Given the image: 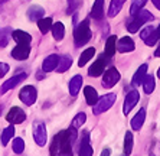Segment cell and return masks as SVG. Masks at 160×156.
I'll list each match as a JSON object with an SVG mask.
<instances>
[{
  "instance_id": "cell-26",
  "label": "cell",
  "mask_w": 160,
  "mask_h": 156,
  "mask_svg": "<svg viewBox=\"0 0 160 156\" xmlns=\"http://www.w3.org/2000/svg\"><path fill=\"white\" fill-rule=\"evenodd\" d=\"M124 3H126V0H111L110 9H108V18H114V16L118 15Z\"/></svg>"
},
{
  "instance_id": "cell-36",
  "label": "cell",
  "mask_w": 160,
  "mask_h": 156,
  "mask_svg": "<svg viewBox=\"0 0 160 156\" xmlns=\"http://www.w3.org/2000/svg\"><path fill=\"white\" fill-rule=\"evenodd\" d=\"M157 41H159V36H157V30L154 29V30L152 32V34H150L149 36H147V38L144 39V44H146V45H149V46H153V45L156 44Z\"/></svg>"
},
{
  "instance_id": "cell-11",
  "label": "cell",
  "mask_w": 160,
  "mask_h": 156,
  "mask_svg": "<svg viewBox=\"0 0 160 156\" xmlns=\"http://www.w3.org/2000/svg\"><path fill=\"white\" fill-rule=\"evenodd\" d=\"M6 120L12 124H20L26 120V113L23 112L20 107H12L9 110L8 116H6Z\"/></svg>"
},
{
  "instance_id": "cell-28",
  "label": "cell",
  "mask_w": 160,
  "mask_h": 156,
  "mask_svg": "<svg viewBox=\"0 0 160 156\" xmlns=\"http://www.w3.org/2000/svg\"><path fill=\"white\" fill-rule=\"evenodd\" d=\"M52 19L51 18H41L38 20V28L41 30V34H48L52 28Z\"/></svg>"
},
{
  "instance_id": "cell-2",
  "label": "cell",
  "mask_w": 160,
  "mask_h": 156,
  "mask_svg": "<svg viewBox=\"0 0 160 156\" xmlns=\"http://www.w3.org/2000/svg\"><path fill=\"white\" fill-rule=\"evenodd\" d=\"M153 19H154V16L150 13V10L142 9V10L137 12L136 15H131V19L127 22V30H128L130 34H136L144 23L152 22Z\"/></svg>"
},
{
  "instance_id": "cell-24",
  "label": "cell",
  "mask_w": 160,
  "mask_h": 156,
  "mask_svg": "<svg viewBox=\"0 0 160 156\" xmlns=\"http://www.w3.org/2000/svg\"><path fill=\"white\" fill-rule=\"evenodd\" d=\"M71 65H72V58L69 55L59 56V62H58V65H56V71L62 74V72H65V71L69 70Z\"/></svg>"
},
{
  "instance_id": "cell-35",
  "label": "cell",
  "mask_w": 160,
  "mask_h": 156,
  "mask_svg": "<svg viewBox=\"0 0 160 156\" xmlns=\"http://www.w3.org/2000/svg\"><path fill=\"white\" fill-rule=\"evenodd\" d=\"M10 29L6 28V29H0V48H4L8 45L9 39H10Z\"/></svg>"
},
{
  "instance_id": "cell-33",
  "label": "cell",
  "mask_w": 160,
  "mask_h": 156,
  "mask_svg": "<svg viewBox=\"0 0 160 156\" xmlns=\"http://www.w3.org/2000/svg\"><path fill=\"white\" fill-rule=\"evenodd\" d=\"M146 3H147V0H133L131 8H130V15H136L137 12H140L144 8Z\"/></svg>"
},
{
  "instance_id": "cell-5",
  "label": "cell",
  "mask_w": 160,
  "mask_h": 156,
  "mask_svg": "<svg viewBox=\"0 0 160 156\" xmlns=\"http://www.w3.org/2000/svg\"><path fill=\"white\" fill-rule=\"evenodd\" d=\"M120 78H121V75H120V72H118L117 68H114V67L108 68V70L104 72V77H102V81H101V86L104 87V88H112V87L120 81Z\"/></svg>"
},
{
  "instance_id": "cell-22",
  "label": "cell",
  "mask_w": 160,
  "mask_h": 156,
  "mask_svg": "<svg viewBox=\"0 0 160 156\" xmlns=\"http://www.w3.org/2000/svg\"><path fill=\"white\" fill-rule=\"evenodd\" d=\"M91 16L95 20H101V19L104 18V0H95V3L92 4Z\"/></svg>"
},
{
  "instance_id": "cell-30",
  "label": "cell",
  "mask_w": 160,
  "mask_h": 156,
  "mask_svg": "<svg viewBox=\"0 0 160 156\" xmlns=\"http://www.w3.org/2000/svg\"><path fill=\"white\" fill-rule=\"evenodd\" d=\"M15 136V127H13V124L12 126H9V127H6V129L2 132V145L3 146H6L9 143V142L12 140V138Z\"/></svg>"
},
{
  "instance_id": "cell-10",
  "label": "cell",
  "mask_w": 160,
  "mask_h": 156,
  "mask_svg": "<svg viewBox=\"0 0 160 156\" xmlns=\"http://www.w3.org/2000/svg\"><path fill=\"white\" fill-rule=\"evenodd\" d=\"M138 100H140V94H138V91H136V90H131L130 93H127L126 98H124V107H123V113L124 114H128V113L133 110L134 107H136V104L138 103Z\"/></svg>"
},
{
  "instance_id": "cell-34",
  "label": "cell",
  "mask_w": 160,
  "mask_h": 156,
  "mask_svg": "<svg viewBox=\"0 0 160 156\" xmlns=\"http://www.w3.org/2000/svg\"><path fill=\"white\" fill-rule=\"evenodd\" d=\"M23 150H25V142H23V139L16 138L15 140H13V152H15L16 155H22Z\"/></svg>"
},
{
  "instance_id": "cell-3",
  "label": "cell",
  "mask_w": 160,
  "mask_h": 156,
  "mask_svg": "<svg viewBox=\"0 0 160 156\" xmlns=\"http://www.w3.org/2000/svg\"><path fill=\"white\" fill-rule=\"evenodd\" d=\"M91 39V29H89L88 19L82 20L74 30V42L77 46H84Z\"/></svg>"
},
{
  "instance_id": "cell-38",
  "label": "cell",
  "mask_w": 160,
  "mask_h": 156,
  "mask_svg": "<svg viewBox=\"0 0 160 156\" xmlns=\"http://www.w3.org/2000/svg\"><path fill=\"white\" fill-rule=\"evenodd\" d=\"M157 36H159V46H157V49H156V52H154V55L156 56H160V25H159V28H157Z\"/></svg>"
},
{
  "instance_id": "cell-23",
  "label": "cell",
  "mask_w": 160,
  "mask_h": 156,
  "mask_svg": "<svg viewBox=\"0 0 160 156\" xmlns=\"http://www.w3.org/2000/svg\"><path fill=\"white\" fill-rule=\"evenodd\" d=\"M12 38L16 41V44H30L32 42V36L25 30H13Z\"/></svg>"
},
{
  "instance_id": "cell-13",
  "label": "cell",
  "mask_w": 160,
  "mask_h": 156,
  "mask_svg": "<svg viewBox=\"0 0 160 156\" xmlns=\"http://www.w3.org/2000/svg\"><path fill=\"white\" fill-rule=\"evenodd\" d=\"M79 156H92L94 150L89 145V133L84 132L82 133V139H81V145H79Z\"/></svg>"
},
{
  "instance_id": "cell-16",
  "label": "cell",
  "mask_w": 160,
  "mask_h": 156,
  "mask_svg": "<svg viewBox=\"0 0 160 156\" xmlns=\"http://www.w3.org/2000/svg\"><path fill=\"white\" fill-rule=\"evenodd\" d=\"M45 15V9L39 4H32L29 9H28V18L32 22H38L41 18H43Z\"/></svg>"
},
{
  "instance_id": "cell-8",
  "label": "cell",
  "mask_w": 160,
  "mask_h": 156,
  "mask_svg": "<svg viewBox=\"0 0 160 156\" xmlns=\"http://www.w3.org/2000/svg\"><path fill=\"white\" fill-rule=\"evenodd\" d=\"M107 58L108 56L102 54L97 61H94L92 65H91L88 70L89 77H100L101 74H104V70H105V67H107Z\"/></svg>"
},
{
  "instance_id": "cell-15",
  "label": "cell",
  "mask_w": 160,
  "mask_h": 156,
  "mask_svg": "<svg viewBox=\"0 0 160 156\" xmlns=\"http://www.w3.org/2000/svg\"><path fill=\"white\" fill-rule=\"evenodd\" d=\"M59 62V56L56 55V54H52V55L46 56L42 62V71L43 72H51V71L56 70V65Z\"/></svg>"
},
{
  "instance_id": "cell-31",
  "label": "cell",
  "mask_w": 160,
  "mask_h": 156,
  "mask_svg": "<svg viewBox=\"0 0 160 156\" xmlns=\"http://www.w3.org/2000/svg\"><path fill=\"white\" fill-rule=\"evenodd\" d=\"M133 150V133L127 132L124 138V155H130Z\"/></svg>"
},
{
  "instance_id": "cell-42",
  "label": "cell",
  "mask_w": 160,
  "mask_h": 156,
  "mask_svg": "<svg viewBox=\"0 0 160 156\" xmlns=\"http://www.w3.org/2000/svg\"><path fill=\"white\" fill-rule=\"evenodd\" d=\"M157 77L160 78V67H159V70H157Z\"/></svg>"
},
{
  "instance_id": "cell-29",
  "label": "cell",
  "mask_w": 160,
  "mask_h": 156,
  "mask_svg": "<svg viewBox=\"0 0 160 156\" xmlns=\"http://www.w3.org/2000/svg\"><path fill=\"white\" fill-rule=\"evenodd\" d=\"M95 55V48H88L85 49V51L81 54V56H79V61H78V65L79 67H84L88 61H91V58Z\"/></svg>"
},
{
  "instance_id": "cell-27",
  "label": "cell",
  "mask_w": 160,
  "mask_h": 156,
  "mask_svg": "<svg viewBox=\"0 0 160 156\" xmlns=\"http://www.w3.org/2000/svg\"><path fill=\"white\" fill-rule=\"evenodd\" d=\"M143 90H144L146 94H152L154 91V87H156V81H154V77L152 74H147L144 78V81H143Z\"/></svg>"
},
{
  "instance_id": "cell-39",
  "label": "cell",
  "mask_w": 160,
  "mask_h": 156,
  "mask_svg": "<svg viewBox=\"0 0 160 156\" xmlns=\"http://www.w3.org/2000/svg\"><path fill=\"white\" fill-rule=\"evenodd\" d=\"M152 3L156 6V9H159L160 10V0H152Z\"/></svg>"
},
{
  "instance_id": "cell-32",
  "label": "cell",
  "mask_w": 160,
  "mask_h": 156,
  "mask_svg": "<svg viewBox=\"0 0 160 156\" xmlns=\"http://www.w3.org/2000/svg\"><path fill=\"white\" fill-rule=\"evenodd\" d=\"M85 122H87V116H85V113H78V114H77V116L74 117V120H72L71 126H72V127H75V129H79V127H81Z\"/></svg>"
},
{
  "instance_id": "cell-4",
  "label": "cell",
  "mask_w": 160,
  "mask_h": 156,
  "mask_svg": "<svg viewBox=\"0 0 160 156\" xmlns=\"http://www.w3.org/2000/svg\"><path fill=\"white\" fill-rule=\"evenodd\" d=\"M117 100V96L114 93H110V94H105L104 97H98L97 103L92 106V113L95 116H100L104 112H107V110H110V108L112 107V104L116 103Z\"/></svg>"
},
{
  "instance_id": "cell-1",
  "label": "cell",
  "mask_w": 160,
  "mask_h": 156,
  "mask_svg": "<svg viewBox=\"0 0 160 156\" xmlns=\"http://www.w3.org/2000/svg\"><path fill=\"white\" fill-rule=\"evenodd\" d=\"M75 142L72 140L71 133L69 130H61L58 134H55L52 143H51V148H49V153L52 156L56 155H65V156H71L72 155V145Z\"/></svg>"
},
{
  "instance_id": "cell-40",
  "label": "cell",
  "mask_w": 160,
  "mask_h": 156,
  "mask_svg": "<svg viewBox=\"0 0 160 156\" xmlns=\"http://www.w3.org/2000/svg\"><path fill=\"white\" fill-rule=\"evenodd\" d=\"M108 156L110 155V149H105V150H102V152H101V156Z\"/></svg>"
},
{
  "instance_id": "cell-6",
  "label": "cell",
  "mask_w": 160,
  "mask_h": 156,
  "mask_svg": "<svg viewBox=\"0 0 160 156\" xmlns=\"http://www.w3.org/2000/svg\"><path fill=\"white\" fill-rule=\"evenodd\" d=\"M33 140L38 146H45L46 145V140H48V132H46V127L42 122H36L33 123Z\"/></svg>"
},
{
  "instance_id": "cell-14",
  "label": "cell",
  "mask_w": 160,
  "mask_h": 156,
  "mask_svg": "<svg viewBox=\"0 0 160 156\" xmlns=\"http://www.w3.org/2000/svg\"><path fill=\"white\" fill-rule=\"evenodd\" d=\"M134 49H136V45H134V41L130 36H124L117 41V51L121 52V54L131 52V51H134Z\"/></svg>"
},
{
  "instance_id": "cell-37",
  "label": "cell",
  "mask_w": 160,
  "mask_h": 156,
  "mask_svg": "<svg viewBox=\"0 0 160 156\" xmlns=\"http://www.w3.org/2000/svg\"><path fill=\"white\" fill-rule=\"evenodd\" d=\"M9 70H10V68H9V65H8V64L0 62V78H3L4 75L8 74V72H9Z\"/></svg>"
},
{
  "instance_id": "cell-19",
  "label": "cell",
  "mask_w": 160,
  "mask_h": 156,
  "mask_svg": "<svg viewBox=\"0 0 160 156\" xmlns=\"http://www.w3.org/2000/svg\"><path fill=\"white\" fill-rule=\"evenodd\" d=\"M144 120H146V108H140L138 113L134 116L133 119H131V129L133 130H140L144 124Z\"/></svg>"
},
{
  "instance_id": "cell-21",
  "label": "cell",
  "mask_w": 160,
  "mask_h": 156,
  "mask_svg": "<svg viewBox=\"0 0 160 156\" xmlns=\"http://www.w3.org/2000/svg\"><path fill=\"white\" fill-rule=\"evenodd\" d=\"M51 32H52V36L55 41L61 42L65 36V26H63L62 22H56L52 23V28H51Z\"/></svg>"
},
{
  "instance_id": "cell-18",
  "label": "cell",
  "mask_w": 160,
  "mask_h": 156,
  "mask_svg": "<svg viewBox=\"0 0 160 156\" xmlns=\"http://www.w3.org/2000/svg\"><path fill=\"white\" fill-rule=\"evenodd\" d=\"M82 77L81 75H74V77L71 78V81H69V86H68V88H69V94H71L72 97H77L79 93V90H81L82 87Z\"/></svg>"
},
{
  "instance_id": "cell-20",
  "label": "cell",
  "mask_w": 160,
  "mask_h": 156,
  "mask_svg": "<svg viewBox=\"0 0 160 156\" xmlns=\"http://www.w3.org/2000/svg\"><path fill=\"white\" fill-rule=\"evenodd\" d=\"M84 96H85L87 104H88V106H91V107H92L94 104L97 103V100H98L97 90L94 88V87H91V86H87L85 88H84Z\"/></svg>"
},
{
  "instance_id": "cell-12",
  "label": "cell",
  "mask_w": 160,
  "mask_h": 156,
  "mask_svg": "<svg viewBox=\"0 0 160 156\" xmlns=\"http://www.w3.org/2000/svg\"><path fill=\"white\" fill-rule=\"evenodd\" d=\"M26 77H28L26 72H20V74L15 75V77L9 78L8 81H4V82H3V86L0 87V94H4V93H8L9 90L15 88V87L18 86V84H20V82H22Z\"/></svg>"
},
{
  "instance_id": "cell-41",
  "label": "cell",
  "mask_w": 160,
  "mask_h": 156,
  "mask_svg": "<svg viewBox=\"0 0 160 156\" xmlns=\"http://www.w3.org/2000/svg\"><path fill=\"white\" fill-rule=\"evenodd\" d=\"M74 2H75V0H68V3H69V4H74Z\"/></svg>"
},
{
  "instance_id": "cell-17",
  "label": "cell",
  "mask_w": 160,
  "mask_h": 156,
  "mask_svg": "<svg viewBox=\"0 0 160 156\" xmlns=\"http://www.w3.org/2000/svg\"><path fill=\"white\" fill-rule=\"evenodd\" d=\"M146 75H147V65H146V64H143V65H140V67H138V70L136 71V74L133 75L131 84H133L134 87L142 86L143 81H144V78H146Z\"/></svg>"
},
{
  "instance_id": "cell-9",
  "label": "cell",
  "mask_w": 160,
  "mask_h": 156,
  "mask_svg": "<svg viewBox=\"0 0 160 156\" xmlns=\"http://www.w3.org/2000/svg\"><path fill=\"white\" fill-rule=\"evenodd\" d=\"M30 55V44H18L12 49V58L18 61H26Z\"/></svg>"
},
{
  "instance_id": "cell-7",
  "label": "cell",
  "mask_w": 160,
  "mask_h": 156,
  "mask_svg": "<svg viewBox=\"0 0 160 156\" xmlns=\"http://www.w3.org/2000/svg\"><path fill=\"white\" fill-rule=\"evenodd\" d=\"M19 98H20V101H23V104H26V106H33L38 98L36 88H35L33 86H25L20 90V93H19Z\"/></svg>"
},
{
  "instance_id": "cell-25",
  "label": "cell",
  "mask_w": 160,
  "mask_h": 156,
  "mask_svg": "<svg viewBox=\"0 0 160 156\" xmlns=\"http://www.w3.org/2000/svg\"><path fill=\"white\" fill-rule=\"evenodd\" d=\"M116 49H117V36L111 35V36H108L107 42H105V55L108 58H111L116 54Z\"/></svg>"
}]
</instances>
